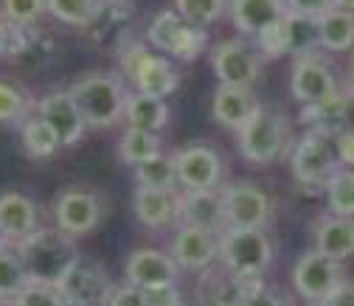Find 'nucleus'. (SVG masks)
<instances>
[{
	"mask_svg": "<svg viewBox=\"0 0 354 306\" xmlns=\"http://www.w3.org/2000/svg\"><path fill=\"white\" fill-rule=\"evenodd\" d=\"M71 96L76 99L84 121L91 129H110L124 121V107L129 90L118 73L113 70H84L71 82Z\"/></svg>",
	"mask_w": 354,
	"mask_h": 306,
	"instance_id": "1",
	"label": "nucleus"
},
{
	"mask_svg": "<svg viewBox=\"0 0 354 306\" xmlns=\"http://www.w3.org/2000/svg\"><path fill=\"white\" fill-rule=\"evenodd\" d=\"M17 253L26 265V273L37 284H59L62 276L79 261L73 236L57 225H39L28 239L17 245Z\"/></svg>",
	"mask_w": 354,
	"mask_h": 306,
	"instance_id": "2",
	"label": "nucleus"
},
{
	"mask_svg": "<svg viewBox=\"0 0 354 306\" xmlns=\"http://www.w3.org/2000/svg\"><path fill=\"white\" fill-rule=\"evenodd\" d=\"M118 68L136 93L166 99L180 84L174 65L163 54H152L141 39H132V37L118 48Z\"/></svg>",
	"mask_w": 354,
	"mask_h": 306,
	"instance_id": "3",
	"label": "nucleus"
},
{
	"mask_svg": "<svg viewBox=\"0 0 354 306\" xmlns=\"http://www.w3.org/2000/svg\"><path fill=\"white\" fill-rule=\"evenodd\" d=\"M292 144V129L284 113L259 107L256 115L236 133V146L245 160L250 163H273L279 160Z\"/></svg>",
	"mask_w": 354,
	"mask_h": 306,
	"instance_id": "4",
	"label": "nucleus"
},
{
	"mask_svg": "<svg viewBox=\"0 0 354 306\" xmlns=\"http://www.w3.org/2000/svg\"><path fill=\"white\" fill-rule=\"evenodd\" d=\"M149 46L160 54H171L180 62H194L208 48V31L189 23L177 9H163L147 26Z\"/></svg>",
	"mask_w": 354,
	"mask_h": 306,
	"instance_id": "5",
	"label": "nucleus"
},
{
	"mask_svg": "<svg viewBox=\"0 0 354 306\" xmlns=\"http://www.w3.org/2000/svg\"><path fill=\"white\" fill-rule=\"evenodd\" d=\"M219 267L236 276L261 278L273 265V242L264 231L225 228L219 233Z\"/></svg>",
	"mask_w": 354,
	"mask_h": 306,
	"instance_id": "6",
	"label": "nucleus"
},
{
	"mask_svg": "<svg viewBox=\"0 0 354 306\" xmlns=\"http://www.w3.org/2000/svg\"><path fill=\"white\" fill-rule=\"evenodd\" d=\"M290 169H292V178L306 191H326L329 180L337 171V155L329 138L318 133H306L298 144H292Z\"/></svg>",
	"mask_w": 354,
	"mask_h": 306,
	"instance_id": "7",
	"label": "nucleus"
},
{
	"mask_svg": "<svg viewBox=\"0 0 354 306\" xmlns=\"http://www.w3.org/2000/svg\"><path fill=\"white\" fill-rule=\"evenodd\" d=\"M340 82L335 76V68L329 65V59L318 51L313 54H304V57H295L292 62V70H290V93L292 99L306 107V104H318L329 96H335L340 90Z\"/></svg>",
	"mask_w": 354,
	"mask_h": 306,
	"instance_id": "8",
	"label": "nucleus"
},
{
	"mask_svg": "<svg viewBox=\"0 0 354 306\" xmlns=\"http://www.w3.org/2000/svg\"><path fill=\"white\" fill-rule=\"evenodd\" d=\"M223 200H225V228H239V231H264L270 222L273 202L259 186L248 180H236L223 186Z\"/></svg>",
	"mask_w": 354,
	"mask_h": 306,
	"instance_id": "9",
	"label": "nucleus"
},
{
	"mask_svg": "<svg viewBox=\"0 0 354 306\" xmlns=\"http://www.w3.org/2000/svg\"><path fill=\"white\" fill-rule=\"evenodd\" d=\"M113 287L115 284L110 281V273L99 261L82 258V256L57 284L65 306H107Z\"/></svg>",
	"mask_w": 354,
	"mask_h": 306,
	"instance_id": "10",
	"label": "nucleus"
},
{
	"mask_svg": "<svg viewBox=\"0 0 354 306\" xmlns=\"http://www.w3.org/2000/svg\"><path fill=\"white\" fill-rule=\"evenodd\" d=\"M102 216H104V200L91 189L71 186L59 191L54 200V225L73 239L99 228Z\"/></svg>",
	"mask_w": 354,
	"mask_h": 306,
	"instance_id": "11",
	"label": "nucleus"
},
{
	"mask_svg": "<svg viewBox=\"0 0 354 306\" xmlns=\"http://www.w3.org/2000/svg\"><path fill=\"white\" fill-rule=\"evenodd\" d=\"M343 281L340 261L318 253L315 247L306 250L292 267V287L309 303H324Z\"/></svg>",
	"mask_w": 354,
	"mask_h": 306,
	"instance_id": "12",
	"label": "nucleus"
},
{
	"mask_svg": "<svg viewBox=\"0 0 354 306\" xmlns=\"http://www.w3.org/2000/svg\"><path fill=\"white\" fill-rule=\"evenodd\" d=\"M259 51H253L245 39H223L211 48V68L219 84L231 87H250L259 79Z\"/></svg>",
	"mask_w": 354,
	"mask_h": 306,
	"instance_id": "13",
	"label": "nucleus"
},
{
	"mask_svg": "<svg viewBox=\"0 0 354 306\" xmlns=\"http://www.w3.org/2000/svg\"><path fill=\"white\" fill-rule=\"evenodd\" d=\"M174 166L183 191H208L223 183V157L208 144H192L174 152Z\"/></svg>",
	"mask_w": 354,
	"mask_h": 306,
	"instance_id": "14",
	"label": "nucleus"
},
{
	"mask_svg": "<svg viewBox=\"0 0 354 306\" xmlns=\"http://www.w3.org/2000/svg\"><path fill=\"white\" fill-rule=\"evenodd\" d=\"M34 113L51 124V129L59 135L62 146H76L84 138L87 129H91L68 87H54V90H48L42 99H37Z\"/></svg>",
	"mask_w": 354,
	"mask_h": 306,
	"instance_id": "15",
	"label": "nucleus"
},
{
	"mask_svg": "<svg viewBox=\"0 0 354 306\" xmlns=\"http://www.w3.org/2000/svg\"><path fill=\"white\" fill-rule=\"evenodd\" d=\"M57 42L54 34L42 26H12V46H9V62L26 73L42 70L54 62Z\"/></svg>",
	"mask_w": 354,
	"mask_h": 306,
	"instance_id": "16",
	"label": "nucleus"
},
{
	"mask_svg": "<svg viewBox=\"0 0 354 306\" xmlns=\"http://www.w3.org/2000/svg\"><path fill=\"white\" fill-rule=\"evenodd\" d=\"M177 273H180V267L174 265V258L169 253H163V250H155V247L132 250L127 256V265H124L127 284L141 287V289L177 284Z\"/></svg>",
	"mask_w": 354,
	"mask_h": 306,
	"instance_id": "17",
	"label": "nucleus"
},
{
	"mask_svg": "<svg viewBox=\"0 0 354 306\" xmlns=\"http://www.w3.org/2000/svg\"><path fill=\"white\" fill-rule=\"evenodd\" d=\"M169 256L180 270H192V273L211 270V265L219 258V236L203 228L180 225L177 236L171 239Z\"/></svg>",
	"mask_w": 354,
	"mask_h": 306,
	"instance_id": "18",
	"label": "nucleus"
},
{
	"mask_svg": "<svg viewBox=\"0 0 354 306\" xmlns=\"http://www.w3.org/2000/svg\"><path fill=\"white\" fill-rule=\"evenodd\" d=\"M39 228L37 202L23 191H3L0 194V233L6 245L17 247Z\"/></svg>",
	"mask_w": 354,
	"mask_h": 306,
	"instance_id": "19",
	"label": "nucleus"
},
{
	"mask_svg": "<svg viewBox=\"0 0 354 306\" xmlns=\"http://www.w3.org/2000/svg\"><path fill=\"white\" fill-rule=\"evenodd\" d=\"M180 222L203 228L211 233L225 231V200L223 189L208 191H180Z\"/></svg>",
	"mask_w": 354,
	"mask_h": 306,
	"instance_id": "20",
	"label": "nucleus"
},
{
	"mask_svg": "<svg viewBox=\"0 0 354 306\" xmlns=\"http://www.w3.org/2000/svg\"><path fill=\"white\" fill-rule=\"evenodd\" d=\"M264 287L261 278H253V276H236V273H228L225 267L219 273H208L203 276V298L208 306H245V300L259 292Z\"/></svg>",
	"mask_w": 354,
	"mask_h": 306,
	"instance_id": "21",
	"label": "nucleus"
},
{
	"mask_svg": "<svg viewBox=\"0 0 354 306\" xmlns=\"http://www.w3.org/2000/svg\"><path fill=\"white\" fill-rule=\"evenodd\" d=\"M261 104L256 102V96L250 90H245V87H231V84H219L214 96H211V115L219 126L225 129H234V133H239V129L256 115Z\"/></svg>",
	"mask_w": 354,
	"mask_h": 306,
	"instance_id": "22",
	"label": "nucleus"
},
{
	"mask_svg": "<svg viewBox=\"0 0 354 306\" xmlns=\"http://www.w3.org/2000/svg\"><path fill=\"white\" fill-rule=\"evenodd\" d=\"M348 107H351V96L343 90L318 102V104H306L298 113V124L309 126V133H318L326 138H337L346 129V118H348Z\"/></svg>",
	"mask_w": 354,
	"mask_h": 306,
	"instance_id": "23",
	"label": "nucleus"
},
{
	"mask_svg": "<svg viewBox=\"0 0 354 306\" xmlns=\"http://www.w3.org/2000/svg\"><path fill=\"white\" fill-rule=\"evenodd\" d=\"M228 15L242 34L256 37L268 26L287 17L290 9H287V0H228Z\"/></svg>",
	"mask_w": 354,
	"mask_h": 306,
	"instance_id": "24",
	"label": "nucleus"
},
{
	"mask_svg": "<svg viewBox=\"0 0 354 306\" xmlns=\"http://www.w3.org/2000/svg\"><path fill=\"white\" fill-rule=\"evenodd\" d=\"M132 211L147 228H169L180 220V191H149L136 189Z\"/></svg>",
	"mask_w": 354,
	"mask_h": 306,
	"instance_id": "25",
	"label": "nucleus"
},
{
	"mask_svg": "<svg viewBox=\"0 0 354 306\" xmlns=\"http://www.w3.org/2000/svg\"><path fill=\"white\" fill-rule=\"evenodd\" d=\"M315 250L335 258L346 261L354 256V216H324L315 225Z\"/></svg>",
	"mask_w": 354,
	"mask_h": 306,
	"instance_id": "26",
	"label": "nucleus"
},
{
	"mask_svg": "<svg viewBox=\"0 0 354 306\" xmlns=\"http://www.w3.org/2000/svg\"><path fill=\"white\" fill-rule=\"evenodd\" d=\"M132 20V3L129 0H102L96 20L87 26L84 31L91 34L96 42H113L115 48H121L127 37V26Z\"/></svg>",
	"mask_w": 354,
	"mask_h": 306,
	"instance_id": "27",
	"label": "nucleus"
},
{
	"mask_svg": "<svg viewBox=\"0 0 354 306\" xmlns=\"http://www.w3.org/2000/svg\"><path fill=\"white\" fill-rule=\"evenodd\" d=\"M124 124L132 126V129H144V133L160 135V129H166V124H169L166 99L132 90L129 99H127V107H124Z\"/></svg>",
	"mask_w": 354,
	"mask_h": 306,
	"instance_id": "28",
	"label": "nucleus"
},
{
	"mask_svg": "<svg viewBox=\"0 0 354 306\" xmlns=\"http://www.w3.org/2000/svg\"><path fill=\"white\" fill-rule=\"evenodd\" d=\"M318 39L321 48L332 54H343L354 48V15L343 9H329L318 17Z\"/></svg>",
	"mask_w": 354,
	"mask_h": 306,
	"instance_id": "29",
	"label": "nucleus"
},
{
	"mask_svg": "<svg viewBox=\"0 0 354 306\" xmlns=\"http://www.w3.org/2000/svg\"><path fill=\"white\" fill-rule=\"evenodd\" d=\"M20 141H23V152L28 157H37V160L54 157L62 149L59 135L51 129V124L46 118H39L37 113L20 124Z\"/></svg>",
	"mask_w": 354,
	"mask_h": 306,
	"instance_id": "30",
	"label": "nucleus"
},
{
	"mask_svg": "<svg viewBox=\"0 0 354 306\" xmlns=\"http://www.w3.org/2000/svg\"><path fill=\"white\" fill-rule=\"evenodd\" d=\"M136 183L138 189H149V191H180V180H177V166H174V155H155L144 163L136 166Z\"/></svg>",
	"mask_w": 354,
	"mask_h": 306,
	"instance_id": "31",
	"label": "nucleus"
},
{
	"mask_svg": "<svg viewBox=\"0 0 354 306\" xmlns=\"http://www.w3.org/2000/svg\"><path fill=\"white\" fill-rule=\"evenodd\" d=\"M28 284H31V278L26 273V265H23L17 247H12V245L0 247V303L12 306Z\"/></svg>",
	"mask_w": 354,
	"mask_h": 306,
	"instance_id": "32",
	"label": "nucleus"
},
{
	"mask_svg": "<svg viewBox=\"0 0 354 306\" xmlns=\"http://www.w3.org/2000/svg\"><path fill=\"white\" fill-rule=\"evenodd\" d=\"M37 102H31L28 90L12 79H0V124L20 126L26 118L34 115Z\"/></svg>",
	"mask_w": 354,
	"mask_h": 306,
	"instance_id": "33",
	"label": "nucleus"
},
{
	"mask_svg": "<svg viewBox=\"0 0 354 306\" xmlns=\"http://www.w3.org/2000/svg\"><path fill=\"white\" fill-rule=\"evenodd\" d=\"M155 155H163V138L155 133H144V129L127 126L118 138V157L129 166H138Z\"/></svg>",
	"mask_w": 354,
	"mask_h": 306,
	"instance_id": "34",
	"label": "nucleus"
},
{
	"mask_svg": "<svg viewBox=\"0 0 354 306\" xmlns=\"http://www.w3.org/2000/svg\"><path fill=\"white\" fill-rule=\"evenodd\" d=\"M48 3V15L65 26H76V28H87L96 15L102 0H46Z\"/></svg>",
	"mask_w": 354,
	"mask_h": 306,
	"instance_id": "35",
	"label": "nucleus"
},
{
	"mask_svg": "<svg viewBox=\"0 0 354 306\" xmlns=\"http://www.w3.org/2000/svg\"><path fill=\"white\" fill-rule=\"evenodd\" d=\"M326 202L335 216H354V169H337L326 186Z\"/></svg>",
	"mask_w": 354,
	"mask_h": 306,
	"instance_id": "36",
	"label": "nucleus"
},
{
	"mask_svg": "<svg viewBox=\"0 0 354 306\" xmlns=\"http://www.w3.org/2000/svg\"><path fill=\"white\" fill-rule=\"evenodd\" d=\"M287 28H290V51L295 57L304 54H313L321 48V39H318V20L313 17H301V15H287Z\"/></svg>",
	"mask_w": 354,
	"mask_h": 306,
	"instance_id": "37",
	"label": "nucleus"
},
{
	"mask_svg": "<svg viewBox=\"0 0 354 306\" xmlns=\"http://www.w3.org/2000/svg\"><path fill=\"white\" fill-rule=\"evenodd\" d=\"M48 15L46 0H0V17L9 26H39Z\"/></svg>",
	"mask_w": 354,
	"mask_h": 306,
	"instance_id": "38",
	"label": "nucleus"
},
{
	"mask_svg": "<svg viewBox=\"0 0 354 306\" xmlns=\"http://www.w3.org/2000/svg\"><path fill=\"white\" fill-rule=\"evenodd\" d=\"M174 9L189 23L205 28L228 12V0H174Z\"/></svg>",
	"mask_w": 354,
	"mask_h": 306,
	"instance_id": "39",
	"label": "nucleus"
},
{
	"mask_svg": "<svg viewBox=\"0 0 354 306\" xmlns=\"http://www.w3.org/2000/svg\"><path fill=\"white\" fill-rule=\"evenodd\" d=\"M253 39H256V51H259V57H264V59H279V57L292 54V51H290V28H287V17H281V20L273 23V26H268L261 34H256Z\"/></svg>",
	"mask_w": 354,
	"mask_h": 306,
	"instance_id": "40",
	"label": "nucleus"
},
{
	"mask_svg": "<svg viewBox=\"0 0 354 306\" xmlns=\"http://www.w3.org/2000/svg\"><path fill=\"white\" fill-rule=\"evenodd\" d=\"M12 306H65V300H62V295H59V289L54 284H37V281H31L17 295V300Z\"/></svg>",
	"mask_w": 354,
	"mask_h": 306,
	"instance_id": "41",
	"label": "nucleus"
},
{
	"mask_svg": "<svg viewBox=\"0 0 354 306\" xmlns=\"http://www.w3.org/2000/svg\"><path fill=\"white\" fill-rule=\"evenodd\" d=\"M107 306H149L147 303V292L141 287H132V284H115Z\"/></svg>",
	"mask_w": 354,
	"mask_h": 306,
	"instance_id": "42",
	"label": "nucleus"
},
{
	"mask_svg": "<svg viewBox=\"0 0 354 306\" xmlns=\"http://www.w3.org/2000/svg\"><path fill=\"white\" fill-rule=\"evenodd\" d=\"M287 9L301 17H324L329 9H335V0H287Z\"/></svg>",
	"mask_w": 354,
	"mask_h": 306,
	"instance_id": "43",
	"label": "nucleus"
},
{
	"mask_svg": "<svg viewBox=\"0 0 354 306\" xmlns=\"http://www.w3.org/2000/svg\"><path fill=\"white\" fill-rule=\"evenodd\" d=\"M144 292H147L149 306H183V292L177 289V284H166V287H155Z\"/></svg>",
	"mask_w": 354,
	"mask_h": 306,
	"instance_id": "44",
	"label": "nucleus"
},
{
	"mask_svg": "<svg viewBox=\"0 0 354 306\" xmlns=\"http://www.w3.org/2000/svg\"><path fill=\"white\" fill-rule=\"evenodd\" d=\"M335 155H337L340 166L354 169V129H343V133L335 138Z\"/></svg>",
	"mask_w": 354,
	"mask_h": 306,
	"instance_id": "45",
	"label": "nucleus"
},
{
	"mask_svg": "<svg viewBox=\"0 0 354 306\" xmlns=\"http://www.w3.org/2000/svg\"><path fill=\"white\" fill-rule=\"evenodd\" d=\"M245 306H287V300H284V295H279L276 289H270L268 284H264L259 292H253L245 300Z\"/></svg>",
	"mask_w": 354,
	"mask_h": 306,
	"instance_id": "46",
	"label": "nucleus"
},
{
	"mask_svg": "<svg viewBox=\"0 0 354 306\" xmlns=\"http://www.w3.org/2000/svg\"><path fill=\"white\" fill-rule=\"evenodd\" d=\"M324 306H354V281L343 278L340 287L324 300Z\"/></svg>",
	"mask_w": 354,
	"mask_h": 306,
	"instance_id": "47",
	"label": "nucleus"
},
{
	"mask_svg": "<svg viewBox=\"0 0 354 306\" xmlns=\"http://www.w3.org/2000/svg\"><path fill=\"white\" fill-rule=\"evenodd\" d=\"M9 46H12V26L0 17V59L9 57Z\"/></svg>",
	"mask_w": 354,
	"mask_h": 306,
	"instance_id": "48",
	"label": "nucleus"
},
{
	"mask_svg": "<svg viewBox=\"0 0 354 306\" xmlns=\"http://www.w3.org/2000/svg\"><path fill=\"white\" fill-rule=\"evenodd\" d=\"M343 90L351 96V102H354V59H351V65H348V73H346V82H343Z\"/></svg>",
	"mask_w": 354,
	"mask_h": 306,
	"instance_id": "49",
	"label": "nucleus"
},
{
	"mask_svg": "<svg viewBox=\"0 0 354 306\" xmlns=\"http://www.w3.org/2000/svg\"><path fill=\"white\" fill-rule=\"evenodd\" d=\"M335 9H343V12L354 15V0H335Z\"/></svg>",
	"mask_w": 354,
	"mask_h": 306,
	"instance_id": "50",
	"label": "nucleus"
},
{
	"mask_svg": "<svg viewBox=\"0 0 354 306\" xmlns=\"http://www.w3.org/2000/svg\"><path fill=\"white\" fill-rule=\"evenodd\" d=\"M0 247H6V239H3V233H0Z\"/></svg>",
	"mask_w": 354,
	"mask_h": 306,
	"instance_id": "51",
	"label": "nucleus"
},
{
	"mask_svg": "<svg viewBox=\"0 0 354 306\" xmlns=\"http://www.w3.org/2000/svg\"><path fill=\"white\" fill-rule=\"evenodd\" d=\"M306 306H324V303H306Z\"/></svg>",
	"mask_w": 354,
	"mask_h": 306,
	"instance_id": "52",
	"label": "nucleus"
}]
</instances>
